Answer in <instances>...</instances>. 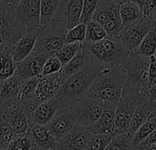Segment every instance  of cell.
<instances>
[{
	"label": "cell",
	"instance_id": "1",
	"mask_svg": "<svg viewBox=\"0 0 156 150\" xmlns=\"http://www.w3.org/2000/svg\"><path fill=\"white\" fill-rule=\"evenodd\" d=\"M124 82V70L117 63L104 68L94 79L85 95L116 105L122 97Z\"/></svg>",
	"mask_w": 156,
	"mask_h": 150
},
{
	"label": "cell",
	"instance_id": "2",
	"mask_svg": "<svg viewBox=\"0 0 156 150\" xmlns=\"http://www.w3.org/2000/svg\"><path fill=\"white\" fill-rule=\"evenodd\" d=\"M103 69L101 65L90 59L87 66L63 82L55 98L59 101L62 107L72 104L86 94L94 79Z\"/></svg>",
	"mask_w": 156,
	"mask_h": 150
},
{
	"label": "cell",
	"instance_id": "3",
	"mask_svg": "<svg viewBox=\"0 0 156 150\" xmlns=\"http://www.w3.org/2000/svg\"><path fill=\"white\" fill-rule=\"evenodd\" d=\"M119 63L122 66L125 73V82L122 88V96L129 94L140 95L143 92L151 88L148 84L150 58L141 56L134 52H130L123 57Z\"/></svg>",
	"mask_w": 156,
	"mask_h": 150
},
{
	"label": "cell",
	"instance_id": "4",
	"mask_svg": "<svg viewBox=\"0 0 156 150\" xmlns=\"http://www.w3.org/2000/svg\"><path fill=\"white\" fill-rule=\"evenodd\" d=\"M86 54L103 68L119 63L130 52L118 37H106L94 42H83Z\"/></svg>",
	"mask_w": 156,
	"mask_h": 150
},
{
	"label": "cell",
	"instance_id": "5",
	"mask_svg": "<svg viewBox=\"0 0 156 150\" xmlns=\"http://www.w3.org/2000/svg\"><path fill=\"white\" fill-rule=\"evenodd\" d=\"M67 32L68 28L66 26L55 19H52L46 25L39 26L33 50L46 53L49 56L54 54L65 44Z\"/></svg>",
	"mask_w": 156,
	"mask_h": 150
},
{
	"label": "cell",
	"instance_id": "6",
	"mask_svg": "<svg viewBox=\"0 0 156 150\" xmlns=\"http://www.w3.org/2000/svg\"><path fill=\"white\" fill-rule=\"evenodd\" d=\"M27 32L16 16L15 7L0 4V50L13 48L17 39Z\"/></svg>",
	"mask_w": 156,
	"mask_h": 150
},
{
	"label": "cell",
	"instance_id": "7",
	"mask_svg": "<svg viewBox=\"0 0 156 150\" xmlns=\"http://www.w3.org/2000/svg\"><path fill=\"white\" fill-rule=\"evenodd\" d=\"M91 19L103 27L108 36L118 37L122 28L120 5L113 0H100Z\"/></svg>",
	"mask_w": 156,
	"mask_h": 150
},
{
	"label": "cell",
	"instance_id": "8",
	"mask_svg": "<svg viewBox=\"0 0 156 150\" xmlns=\"http://www.w3.org/2000/svg\"><path fill=\"white\" fill-rule=\"evenodd\" d=\"M154 27V22L141 16L134 22L122 27L119 32L118 38L129 52H134L146 34Z\"/></svg>",
	"mask_w": 156,
	"mask_h": 150
},
{
	"label": "cell",
	"instance_id": "9",
	"mask_svg": "<svg viewBox=\"0 0 156 150\" xmlns=\"http://www.w3.org/2000/svg\"><path fill=\"white\" fill-rule=\"evenodd\" d=\"M0 115L12 126L16 135L27 133L31 126L34 124L32 112H30L27 105L21 101L5 108L0 113Z\"/></svg>",
	"mask_w": 156,
	"mask_h": 150
},
{
	"label": "cell",
	"instance_id": "10",
	"mask_svg": "<svg viewBox=\"0 0 156 150\" xmlns=\"http://www.w3.org/2000/svg\"><path fill=\"white\" fill-rule=\"evenodd\" d=\"M62 83L63 80L59 71L49 75L40 76L33 99L27 104H26L28 110L33 112L39 104L48 99L54 98Z\"/></svg>",
	"mask_w": 156,
	"mask_h": 150
},
{
	"label": "cell",
	"instance_id": "11",
	"mask_svg": "<svg viewBox=\"0 0 156 150\" xmlns=\"http://www.w3.org/2000/svg\"><path fill=\"white\" fill-rule=\"evenodd\" d=\"M104 104L101 100L84 95L70 105L74 110L76 122L89 126L100 117L104 109Z\"/></svg>",
	"mask_w": 156,
	"mask_h": 150
},
{
	"label": "cell",
	"instance_id": "12",
	"mask_svg": "<svg viewBox=\"0 0 156 150\" xmlns=\"http://www.w3.org/2000/svg\"><path fill=\"white\" fill-rule=\"evenodd\" d=\"M92 135L87 126L76 123L69 133L58 141L56 149L88 150Z\"/></svg>",
	"mask_w": 156,
	"mask_h": 150
},
{
	"label": "cell",
	"instance_id": "13",
	"mask_svg": "<svg viewBox=\"0 0 156 150\" xmlns=\"http://www.w3.org/2000/svg\"><path fill=\"white\" fill-rule=\"evenodd\" d=\"M48 57L49 55L46 53L32 50V52L25 59L16 62V71L14 74L21 82L40 76L43 65Z\"/></svg>",
	"mask_w": 156,
	"mask_h": 150
},
{
	"label": "cell",
	"instance_id": "14",
	"mask_svg": "<svg viewBox=\"0 0 156 150\" xmlns=\"http://www.w3.org/2000/svg\"><path fill=\"white\" fill-rule=\"evenodd\" d=\"M76 116L71 105L60 108L47 125L48 130L57 141L66 136L76 124Z\"/></svg>",
	"mask_w": 156,
	"mask_h": 150
},
{
	"label": "cell",
	"instance_id": "15",
	"mask_svg": "<svg viewBox=\"0 0 156 150\" xmlns=\"http://www.w3.org/2000/svg\"><path fill=\"white\" fill-rule=\"evenodd\" d=\"M139 102V94L122 96L115 106V126L117 132H127L130 122Z\"/></svg>",
	"mask_w": 156,
	"mask_h": 150
},
{
	"label": "cell",
	"instance_id": "16",
	"mask_svg": "<svg viewBox=\"0 0 156 150\" xmlns=\"http://www.w3.org/2000/svg\"><path fill=\"white\" fill-rule=\"evenodd\" d=\"M40 0H19L15 6V13L19 23L27 31L39 25Z\"/></svg>",
	"mask_w": 156,
	"mask_h": 150
},
{
	"label": "cell",
	"instance_id": "17",
	"mask_svg": "<svg viewBox=\"0 0 156 150\" xmlns=\"http://www.w3.org/2000/svg\"><path fill=\"white\" fill-rule=\"evenodd\" d=\"M83 0H59L52 19L63 23L68 29L80 23Z\"/></svg>",
	"mask_w": 156,
	"mask_h": 150
},
{
	"label": "cell",
	"instance_id": "18",
	"mask_svg": "<svg viewBox=\"0 0 156 150\" xmlns=\"http://www.w3.org/2000/svg\"><path fill=\"white\" fill-rule=\"evenodd\" d=\"M154 112H156V97L140 94L138 104L135 108L127 132L132 136Z\"/></svg>",
	"mask_w": 156,
	"mask_h": 150
},
{
	"label": "cell",
	"instance_id": "19",
	"mask_svg": "<svg viewBox=\"0 0 156 150\" xmlns=\"http://www.w3.org/2000/svg\"><path fill=\"white\" fill-rule=\"evenodd\" d=\"M115 106L114 104H105L104 109L100 117L90 124L88 127L93 135H113L118 133L115 126Z\"/></svg>",
	"mask_w": 156,
	"mask_h": 150
},
{
	"label": "cell",
	"instance_id": "20",
	"mask_svg": "<svg viewBox=\"0 0 156 150\" xmlns=\"http://www.w3.org/2000/svg\"><path fill=\"white\" fill-rule=\"evenodd\" d=\"M22 82L15 75L1 81L0 83V113L18 102L17 94Z\"/></svg>",
	"mask_w": 156,
	"mask_h": 150
},
{
	"label": "cell",
	"instance_id": "21",
	"mask_svg": "<svg viewBox=\"0 0 156 150\" xmlns=\"http://www.w3.org/2000/svg\"><path fill=\"white\" fill-rule=\"evenodd\" d=\"M27 133L33 141L34 149H56L58 141L52 136L47 126L33 124Z\"/></svg>",
	"mask_w": 156,
	"mask_h": 150
},
{
	"label": "cell",
	"instance_id": "22",
	"mask_svg": "<svg viewBox=\"0 0 156 150\" xmlns=\"http://www.w3.org/2000/svg\"><path fill=\"white\" fill-rule=\"evenodd\" d=\"M38 27L39 26L27 31L14 44L12 48V57L16 62L22 60L32 52L35 47Z\"/></svg>",
	"mask_w": 156,
	"mask_h": 150
},
{
	"label": "cell",
	"instance_id": "23",
	"mask_svg": "<svg viewBox=\"0 0 156 150\" xmlns=\"http://www.w3.org/2000/svg\"><path fill=\"white\" fill-rule=\"evenodd\" d=\"M60 108H62V106L59 101L55 97L39 104L32 112L34 124L47 126Z\"/></svg>",
	"mask_w": 156,
	"mask_h": 150
},
{
	"label": "cell",
	"instance_id": "24",
	"mask_svg": "<svg viewBox=\"0 0 156 150\" xmlns=\"http://www.w3.org/2000/svg\"><path fill=\"white\" fill-rule=\"evenodd\" d=\"M90 60V57L86 54L84 49L81 48L80 50L70 60H69L66 64L62 65V68L59 71V72L63 82L71 74L80 71L85 66H87Z\"/></svg>",
	"mask_w": 156,
	"mask_h": 150
},
{
	"label": "cell",
	"instance_id": "25",
	"mask_svg": "<svg viewBox=\"0 0 156 150\" xmlns=\"http://www.w3.org/2000/svg\"><path fill=\"white\" fill-rule=\"evenodd\" d=\"M120 16L122 27L137 20L142 16V9L134 2L127 0L120 5Z\"/></svg>",
	"mask_w": 156,
	"mask_h": 150
},
{
	"label": "cell",
	"instance_id": "26",
	"mask_svg": "<svg viewBox=\"0 0 156 150\" xmlns=\"http://www.w3.org/2000/svg\"><path fill=\"white\" fill-rule=\"evenodd\" d=\"M16 71V61L12 57V49L6 48L0 50V81L12 76Z\"/></svg>",
	"mask_w": 156,
	"mask_h": 150
},
{
	"label": "cell",
	"instance_id": "27",
	"mask_svg": "<svg viewBox=\"0 0 156 150\" xmlns=\"http://www.w3.org/2000/svg\"><path fill=\"white\" fill-rule=\"evenodd\" d=\"M154 130H156V112L152 113L147 120L144 122L132 135V143L133 146V149L139 142H141L144 137H146Z\"/></svg>",
	"mask_w": 156,
	"mask_h": 150
},
{
	"label": "cell",
	"instance_id": "28",
	"mask_svg": "<svg viewBox=\"0 0 156 150\" xmlns=\"http://www.w3.org/2000/svg\"><path fill=\"white\" fill-rule=\"evenodd\" d=\"M156 41H155V27L151 29L146 36L143 38L134 53L141 56L150 58L153 55H155Z\"/></svg>",
	"mask_w": 156,
	"mask_h": 150
},
{
	"label": "cell",
	"instance_id": "29",
	"mask_svg": "<svg viewBox=\"0 0 156 150\" xmlns=\"http://www.w3.org/2000/svg\"><path fill=\"white\" fill-rule=\"evenodd\" d=\"M39 77L40 76L33 77V78H30L22 82L20 88H19L18 94H17L18 101H21L25 104H27L33 99Z\"/></svg>",
	"mask_w": 156,
	"mask_h": 150
},
{
	"label": "cell",
	"instance_id": "30",
	"mask_svg": "<svg viewBox=\"0 0 156 150\" xmlns=\"http://www.w3.org/2000/svg\"><path fill=\"white\" fill-rule=\"evenodd\" d=\"M59 0H40L39 25L43 26L52 20L58 8Z\"/></svg>",
	"mask_w": 156,
	"mask_h": 150
},
{
	"label": "cell",
	"instance_id": "31",
	"mask_svg": "<svg viewBox=\"0 0 156 150\" xmlns=\"http://www.w3.org/2000/svg\"><path fill=\"white\" fill-rule=\"evenodd\" d=\"M83 42H71L63 44L54 54L59 60L62 65L70 60L82 48Z\"/></svg>",
	"mask_w": 156,
	"mask_h": 150
},
{
	"label": "cell",
	"instance_id": "32",
	"mask_svg": "<svg viewBox=\"0 0 156 150\" xmlns=\"http://www.w3.org/2000/svg\"><path fill=\"white\" fill-rule=\"evenodd\" d=\"M106 149H133V146L132 143V136L128 132L115 133L112 137Z\"/></svg>",
	"mask_w": 156,
	"mask_h": 150
},
{
	"label": "cell",
	"instance_id": "33",
	"mask_svg": "<svg viewBox=\"0 0 156 150\" xmlns=\"http://www.w3.org/2000/svg\"><path fill=\"white\" fill-rule=\"evenodd\" d=\"M108 37L107 32L101 25L93 19H90L86 23V33H85V42H94Z\"/></svg>",
	"mask_w": 156,
	"mask_h": 150
},
{
	"label": "cell",
	"instance_id": "34",
	"mask_svg": "<svg viewBox=\"0 0 156 150\" xmlns=\"http://www.w3.org/2000/svg\"><path fill=\"white\" fill-rule=\"evenodd\" d=\"M6 149H34L33 141L28 133L15 135Z\"/></svg>",
	"mask_w": 156,
	"mask_h": 150
},
{
	"label": "cell",
	"instance_id": "35",
	"mask_svg": "<svg viewBox=\"0 0 156 150\" xmlns=\"http://www.w3.org/2000/svg\"><path fill=\"white\" fill-rule=\"evenodd\" d=\"M86 33V23H78L76 26L68 29L65 43L84 42Z\"/></svg>",
	"mask_w": 156,
	"mask_h": 150
},
{
	"label": "cell",
	"instance_id": "36",
	"mask_svg": "<svg viewBox=\"0 0 156 150\" xmlns=\"http://www.w3.org/2000/svg\"><path fill=\"white\" fill-rule=\"evenodd\" d=\"M15 135L12 126L0 115V149H6Z\"/></svg>",
	"mask_w": 156,
	"mask_h": 150
},
{
	"label": "cell",
	"instance_id": "37",
	"mask_svg": "<svg viewBox=\"0 0 156 150\" xmlns=\"http://www.w3.org/2000/svg\"><path fill=\"white\" fill-rule=\"evenodd\" d=\"M61 68H62L61 62L59 61V60L57 58V56L55 54H52L45 61L40 76H45V75L56 73V72L59 71L61 70Z\"/></svg>",
	"mask_w": 156,
	"mask_h": 150
},
{
	"label": "cell",
	"instance_id": "38",
	"mask_svg": "<svg viewBox=\"0 0 156 150\" xmlns=\"http://www.w3.org/2000/svg\"><path fill=\"white\" fill-rule=\"evenodd\" d=\"M100 0H83L82 3V11L80 17V22L81 23H87L90 18L91 16L96 9V6L98 5Z\"/></svg>",
	"mask_w": 156,
	"mask_h": 150
},
{
	"label": "cell",
	"instance_id": "39",
	"mask_svg": "<svg viewBox=\"0 0 156 150\" xmlns=\"http://www.w3.org/2000/svg\"><path fill=\"white\" fill-rule=\"evenodd\" d=\"M113 135H92L89 149H106Z\"/></svg>",
	"mask_w": 156,
	"mask_h": 150
},
{
	"label": "cell",
	"instance_id": "40",
	"mask_svg": "<svg viewBox=\"0 0 156 150\" xmlns=\"http://www.w3.org/2000/svg\"><path fill=\"white\" fill-rule=\"evenodd\" d=\"M134 149L138 150H155L156 149V130L144 137L141 142H139Z\"/></svg>",
	"mask_w": 156,
	"mask_h": 150
},
{
	"label": "cell",
	"instance_id": "41",
	"mask_svg": "<svg viewBox=\"0 0 156 150\" xmlns=\"http://www.w3.org/2000/svg\"><path fill=\"white\" fill-rule=\"evenodd\" d=\"M142 16H145L152 22L155 23L156 10L155 0H146L142 7Z\"/></svg>",
	"mask_w": 156,
	"mask_h": 150
},
{
	"label": "cell",
	"instance_id": "42",
	"mask_svg": "<svg viewBox=\"0 0 156 150\" xmlns=\"http://www.w3.org/2000/svg\"><path fill=\"white\" fill-rule=\"evenodd\" d=\"M148 84L151 88H156V59L155 55L150 57L148 68Z\"/></svg>",
	"mask_w": 156,
	"mask_h": 150
},
{
	"label": "cell",
	"instance_id": "43",
	"mask_svg": "<svg viewBox=\"0 0 156 150\" xmlns=\"http://www.w3.org/2000/svg\"><path fill=\"white\" fill-rule=\"evenodd\" d=\"M18 2H19V0H0L1 5H7V6H12V7H15L17 5Z\"/></svg>",
	"mask_w": 156,
	"mask_h": 150
},
{
	"label": "cell",
	"instance_id": "44",
	"mask_svg": "<svg viewBox=\"0 0 156 150\" xmlns=\"http://www.w3.org/2000/svg\"><path fill=\"white\" fill-rule=\"evenodd\" d=\"M131 1H133V2H134L135 4H137V5L141 7V9H142L144 4L146 2V0H131Z\"/></svg>",
	"mask_w": 156,
	"mask_h": 150
},
{
	"label": "cell",
	"instance_id": "45",
	"mask_svg": "<svg viewBox=\"0 0 156 150\" xmlns=\"http://www.w3.org/2000/svg\"><path fill=\"white\" fill-rule=\"evenodd\" d=\"M113 1H115L116 3H118L119 5H121V4H122V3H124L125 1H127V0H113Z\"/></svg>",
	"mask_w": 156,
	"mask_h": 150
},
{
	"label": "cell",
	"instance_id": "46",
	"mask_svg": "<svg viewBox=\"0 0 156 150\" xmlns=\"http://www.w3.org/2000/svg\"><path fill=\"white\" fill-rule=\"evenodd\" d=\"M0 83H1V81H0Z\"/></svg>",
	"mask_w": 156,
	"mask_h": 150
}]
</instances>
